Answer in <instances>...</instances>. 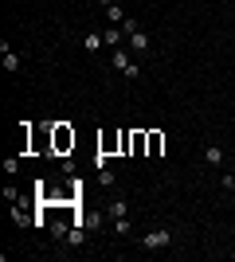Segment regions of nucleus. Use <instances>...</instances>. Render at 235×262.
<instances>
[{
	"label": "nucleus",
	"instance_id": "1",
	"mask_svg": "<svg viewBox=\"0 0 235 262\" xmlns=\"http://www.w3.org/2000/svg\"><path fill=\"white\" fill-rule=\"evenodd\" d=\"M71 149H74V129L63 125V121H55V125H51V153L63 157V153H71Z\"/></svg>",
	"mask_w": 235,
	"mask_h": 262
},
{
	"label": "nucleus",
	"instance_id": "2",
	"mask_svg": "<svg viewBox=\"0 0 235 262\" xmlns=\"http://www.w3.org/2000/svg\"><path fill=\"white\" fill-rule=\"evenodd\" d=\"M122 31H126V39H130V47H133V51H149V47H153L149 31H141L137 24H133V20H126V24H122Z\"/></svg>",
	"mask_w": 235,
	"mask_h": 262
},
{
	"label": "nucleus",
	"instance_id": "3",
	"mask_svg": "<svg viewBox=\"0 0 235 262\" xmlns=\"http://www.w3.org/2000/svg\"><path fill=\"white\" fill-rule=\"evenodd\" d=\"M169 243H173V231H169V227H153V231H145V239H141L145 250H161V247H169Z\"/></svg>",
	"mask_w": 235,
	"mask_h": 262
},
{
	"label": "nucleus",
	"instance_id": "4",
	"mask_svg": "<svg viewBox=\"0 0 235 262\" xmlns=\"http://www.w3.org/2000/svg\"><path fill=\"white\" fill-rule=\"evenodd\" d=\"M114 67L126 74V78H137V74H141V67H137V63L130 59V51H122V47L114 51Z\"/></svg>",
	"mask_w": 235,
	"mask_h": 262
},
{
	"label": "nucleus",
	"instance_id": "5",
	"mask_svg": "<svg viewBox=\"0 0 235 262\" xmlns=\"http://www.w3.org/2000/svg\"><path fill=\"white\" fill-rule=\"evenodd\" d=\"M149 141H145V157H161L165 153V133L161 129H145Z\"/></svg>",
	"mask_w": 235,
	"mask_h": 262
},
{
	"label": "nucleus",
	"instance_id": "6",
	"mask_svg": "<svg viewBox=\"0 0 235 262\" xmlns=\"http://www.w3.org/2000/svg\"><path fill=\"white\" fill-rule=\"evenodd\" d=\"M98 153H106V157L122 153V133H106V137H98Z\"/></svg>",
	"mask_w": 235,
	"mask_h": 262
},
{
	"label": "nucleus",
	"instance_id": "7",
	"mask_svg": "<svg viewBox=\"0 0 235 262\" xmlns=\"http://www.w3.org/2000/svg\"><path fill=\"white\" fill-rule=\"evenodd\" d=\"M126 215H130V204H126L122 196H114V200H110V219H126Z\"/></svg>",
	"mask_w": 235,
	"mask_h": 262
},
{
	"label": "nucleus",
	"instance_id": "8",
	"mask_svg": "<svg viewBox=\"0 0 235 262\" xmlns=\"http://www.w3.org/2000/svg\"><path fill=\"white\" fill-rule=\"evenodd\" d=\"M145 141H149L145 129H133V157H145Z\"/></svg>",
	"mask_w": 235,
	"mask_h": 262
},
{
	"label": "nucleus",
	"instance_id": "9",
	"mask_svg": "<svg viewBox=\"0 0 235 262\" xmlns=\"http://www.w3.org/2000/svg\"><path fill=\"white\" fill-rule=\"evenodd\" d=\"M67 243H71V247H83V243H87V227H71V231H67Z\"/></svg>",
	"mask_w": 235,
	"mask_h": 262
},
{
	"label": "nucleus",
	"instance_id": "10",
	"mask_svg": "<svg viewBox=\"0 0 235 262\" xmlns=\"http://www.w3.org/2000/svg\"><path fill=\"white\" fill-rule=\"evenodd\" d=\"M12 223H16V227H28V223H35V219H31L28 211H24V207L16 204V207H12Z\"/></svg>",
	"mask_w": 235,
	"mask_h": 262
},
{
	"label": "nucleus",
	"instance_id": "11",
	"mask_svg": "<svg viewBox=\"0 0 235 262\" xmlns=\"http://www.w3.org/2000/svg\"><path fill=\"white\" fill-rule=\"evenodd\" d=\"M204 160H208V164H223V149L220 145H208L204 149Z\"/></svg>",
	"mask_w": 235,
	"mask_h": 262
},
{
	"label": "nucleus",
	"instance_id": "12",
	"mask_svg": "<svg viewBox=\"0 0 235 262\" xmlns=\"http://www.w3.org/2000/svg\"><path fill=\"white\" fill-rule=\"evenodd\" d=\"M106 16H110V24H118V28L126 24V12H122V4H110V8H106Z\"/></svg>",
	"mask_w": 235,
	"mask_h": 262
},
{
	"label": "nucleus",
	"instance_id": "13",
	"mask_svg": "<svg viewBox=\"0 0 235 262\" xmlns=\"http://www.w3.org/2000/svg\"><path fill=\"white\" fill-rule=\"evenodd\" d=\"M4 71H20V55L8 51V43H4Z\"/></svg>",
	"mask_w": 235,
	"mask_h": 262
},
{
	"label": "nucleus",
	"instance_id": "14",
	"mask_svg": "<svg viewBox=\"0 0 235 262\" xmlns=\"http://www.w3.org/2000/svg\"><path fill=\"white\" fill-rule=\"evenodd\" d=\"M102 43H106V35H98V31H90L87 39H83V47H87V51H98Z\"/></svg>",
	"mask_w": 235,
	"mask_h": 262
},
{
	"label": "nucleus",
	"instance_id": "15",
	"mask_svg": "<svg viewBox=\"0 0 235 262\" xmlns=\"http://www.w3.org/2000/svg\"><path fill=\"white\" fill-rule=\"evenodd\" d=\"M102 35H106V43H110V47H122V39H126V31H118V28L102 31Z\"/></svg>",
	"mask_w": 235,
	"mask_h": 262
},
{
	"label": "nucleus",
	"instance_id": "16",
	"mask_svg": "<svg viewBox=\"0 0 235 262\" xmlns=\"http://www.w3.org/2000/svg\"><path fill=\"white\" fill-rule=\"evenodd\" d=\"M118 133H122V153L130 157L133 153V129H118Z\"/></svg>",
	"mask_w": 235,
	"mask_h": 262
},
{
	"label": "nucleus",
	"instance_id": "17",
	"mask_svg": "<svg viewBox=\"0 0 235 262\" xmlns=\"http://www.w3.org/2000/svg\"><path fill=\"white\" fill-rule=\"evenodd\" d=\"M67 231H71L67 223H59V219H55V223H51V235H55V239H67Z\"/></svg>",
	"mask_w": 235,
	"mask_h": 262
},
{
	"label": "nucleus",
	"instance_id": "18",
	"mask_svg": "<svg viewBox=\"0 0 235 262\" xmlns=\"http://www.w3.org/2000/svg\"><path fill=\"white\" fill-rule=\"evenodd\" d=\"M220 188H227V192H235V172H223V180H220Z\"/></svg>",
	"mask_w": 235,
	"mask_h": 262
},
{
	"label": "nucleus",
	"instance_id": "19",
	"mask_svg": "<svg viewBox=\"0 0 235 262\" xmlns=\"http://www.w3.org/2000/svg\"><path fill=\"white\" fill-rule=\"evenodd\" d=\"M114 231L118 235H130V219H114Z\"/></svg>",
	"mask_w": 235,
	"mask_h": 262
},
{
	"label": "nucleus",
	"instance_id": "20",
	"mask_svg": "<svg viewBox=\"0 0 235 262\" xmlns=\"http://www.w3.org/2000/svg\"><path fill=\"white\" fill-rule=\"evenodd\" d=\"M16 168H20V160H16V157H4V172L12 176V172H16Z\"/></svg>",
	"mask_w": 235,
	"mask_h": 262
},
{
	"label": "nucleus",
	"instance_id": "21",
	"mask_svg": "<svg viewBox=\"0 0 235 262\" xmlns=\"http://www.w3.org/2000/svg\"><path fill=\"white\" fill-rule=\"evenodd\" d=\"M98 176H102V188H110V184H114V172H110V168H98Z\"/></svg>",
	"mask_w": 235,
	"mask_h": 262
},
{
	"label": "nucleus",
	"instance_id": "22",
	"mask_svg": "<svg viewBox=\"0 0 235 262\" xmlns=\"http://www.w3.org/2000/svg\"><path fill=\"white\" fill-rule=\"evenodd\" d=\"M98 4H102V8H110V4H118V0H98Z\"/></svg>",
	"mask_w": 235,
	"mask_h": 262
}]
</instances>
